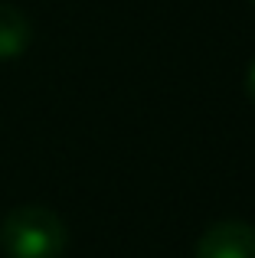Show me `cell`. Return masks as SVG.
Wrapping results in <instances>:
<instances>
[{"mask_svg":"<svg viewBox=\"0 0 255 258\" xmlns=\"http://www.w3.org/2000/svg\"><path fill=\"white\" fill-rule=\"evenodd\" d=\"M252 4H255V0H252Z\"/></svg>","mask_w":255,"mask_h":258,"instance_id":"obj_5","label":"cell"},{"mask_svg":"<svg viewBox=\"0 0 255 258\" xmlns=\"http://www.w3.org/2000/svg\"><path fill=\"white\" fill-rule=\"evenodd\" d=\"M197 258H255V226L239 219L213 222L197 242Z\"/></svg>","mask_w":255,"mask_h":258,"instance_id":"obj_2","label":"cell"},{"mask_svg":"<svg viewBox=\"0 0 255 258\" xmlns=\"http://www.w3.org/2000/svg\"><path fill=\"white\" fill-rule=\"evenodd\" d=\"M33 43V23L20 7L0 0V59H20Z\"/></svg>","mask_w":255,"mask_h":258,"instance_id":"obj_3","label":"cell"},{"mask_svg":"<svg viewBox=\"0 0 255 258\" xmlns=\"http://www.w3.org/2000/svg\"><path fill=\"white\" fill-rule=\"evenodd\" d=\"M245 95H249V101L255 105V59H252L249 69H245Z\"/></svg>","mask_w":255,"mask_h":258,"instance_id":"obj_4","label":"cell"},{"mask_svg":"<svg viewBox=\"0 0 255 258\" xmlns=\"http://www.w3.org/2000/svg\"><path fill=\"white\" fill-rule=\"evenodd\" d=\"M69 232L59 213L26 203L0 219V252L7 258H62Z\"/></svg>","mask_w":255,"mask_h":258,"instance_id":"obj_1","label":"cell"}]
</instances>
